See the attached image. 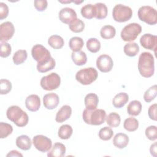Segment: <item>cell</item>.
<instances>
[{
    "label": "cell",
    "mask_w": 157,
    "mask_h": 157,
    "mask_svg": "<svg viewBox=\"0 0 157 157\" xmlns=\"http://www.w3.org/2000/svg\"><path fill=\"white\" fill-rule=\"evenodd\" d=\"M138 70L140 75L145 78L151 77L155 72L154 57L150 52L142 53L139 58Z\"/></svg>",
    "instance_id": "obj_1"
},
{
    "label": "cell",
    "mask_w": 157,
    "mask_h": 157,
    "mask_svg": "<svg viewBox=\"0 0 157 157\" xmlns=\"http://www.w3.org/2000/svg\"><path fill=\"white\" fill-rule=\"evenodd\" d=\"M83 121L91 125H101L106 118V112L103 109H88L85 108L82 113Z\"/></svg>",
    "instance_id": "obj_2"
},
{
    "label": "cell",
    "mask_w": 157,
    "mask_h": 157,
    "mask_svg": "<svg viewBox=\"0 0 157 157\" xmlns=\"http://www.w3.org/2000/svg\"><path fill=\"white\" fill-rule=\"evenodd\" d=\"M6 115L10 121L13 122L18 127L25 126L28 123V115L17 105L9 107L7 110Z\"/></svg>",
    "instance_id": "obj_3"
},
{
    "label": "cell",
    "mask_w": 157,
    "mask_h": 157,
    "mask_svg": "<svg viewBox=\"0 0 157 157\" xmlns=\"http://www.w3.org/2000/svg\"><path fill=\"white\" fill-rule=\"evenodd\" d=\"M98 76V73L96 69L90 67L79 70L75 74V78L82 85H88L94 82Z\"/></svg>",
    "instance_id": "obj_4"
},
{
    "label": "cell",
    "mask_w": 157,
    "mask_h": 157,
    "mask_svg": "<svg viewBox=\"0 0 157 157\" xmlns=\"http://www.w3.org/2000/svg\"><path fill=\"white\" fill-rule=\"evenodd\" d=\"M139 18L150 25H154L157 23L156 10L150 6L140 7L137 12Z\"/></svg>",
    "instance_id": "obj_5"
},
{
    "label": "cell",
    "mask_w": 157,
    "mask_h": 157,
    "mask_svg": "<svg viewBox=\"0 0 157 157\" xmlns=\"http://www.w3.org/2000/svg\"><path fill=\"white\" fill-rule=\"evenodd\" d=\"M132 15V10L131 7L121 4H117L112 10V17L115 21L120 23L128 21Z\"/></svg>",
    "instance_id": "obj_6"
},
{
    "label": "cell",
    "mask_w": 157,
    "mask_h": 157,
    "mask_svg": "<svg viewBox=\"0 0 157 157\" xmlns=\"http://www.w3.org/2000/svg\"><path fill=\"white\" fill-rule=\"evenodd\" d=\"M142 31L141 26L137 23H131L125 26L121 31V38L126 42H131L136 39Z\"/></svg>",
    "instance_id": "obj_7"
},
{
    "label": "cell",
    "mask_w": 157,
    "mask_h": 157,
    "mask_svg": "<svg viewBox=\"0 0 157 157\" xmlns=\"http://www.w3.org/2000/svg\"><path fill=\"white\" fill-rule=\"evenodd\" d=\"M61 83V78L56 72H52L42 77L40 84L41 87L47 91L57 89Z\"/></svg>",
    "instance_id": "obj_8"
},
{
    "label": "cell",
    "mask_w": 157,
    "mask_h": 157,
    "mask_svg": "<svg viewBox=\"0 0 157 157\" xmlns=\"http://www.w3.org/2000/svg\"><path fill=\"white\" fill-rule=\"evenodd\" d=\"M31 55L33 59L39 64L48 62L52 58L50 52L40 44H36L33 47Z\"/></svg>",
    "instance_id": "obj_9"
},
{
    "label": "cell",
    "mask_w": 157,
    "mask_h": 157,
    "mask_svg": "<svg viewBox=\"0 0 157 157\" xmlns=\"http://www.w3.org/2000/svg\"><path fill=\"white\" fill-rule=\"evenodd\" d=\"M34 147L39 151L45 153L48 151L52 146L50 139L43 135H36L33 139Z\"/></svg>",
    "instance_id": "obj_10"
},
{
    "label": "cell",
    "mask_w": 157,
    "mask_h": 157,
    "mask_svg": "<svg viewBox=\"0 0 157 157\" xmlns=\"http://www.w3.org/2000/svg\"><path fill=\"white\" fill-rule=\"evenodd\" d=\"M113 66V61L112 58L106 54L100 55L96 60V66L102 72H110Z\"/></svg>",
    "instance_id": "obj_11"
},
{
    "label": "cell",
    "mask_w": 157,
    "mask_h": 157,
    "mask_svg": "<svg viewBox=\"0 0 157 157\" xmlns=\"http://www.w3.org/2000/svg\"><path fill=\"white\" fill-rule=\"evenodd\" d=\"M15 28L10 21H5L0 25V40L6 42L10 40L14 34Z\"/></svg>",
    "instance_id": "obj_12"
},
{
    "label": "cell",
    "mask_w": 157,
    "mask_h": 157,
    "mask_svg": "<svg viewBox=\"0 0 157 157\" xmlns=\"http://www.w3.org/2000/svg\"><path fill=\"white\" fill-rule=\"evenodd\" d=\"M140 43L144 48L155 52L157 44V36L148 33L144 34L140 39Z\"/></svg>",
    "instance_id": "obj_13"
},
{
    "label": "cell",
    "mask_w": 157,
    "mask_h": 157,
    "mask_svg": "<svg viewBox=\"0 0 157 157\" xmlns=\"http://www.w3.org/2000/svg\"><path fill=\"white\" fill-rule=\"evenodd\" d=\"M59 19L64 23L68 24L77 18L75 11L70 7H64L60 10L58 14Z\"/></svg>",
    "instance_id": "obj_14"
},
{
    "label": "cell",
    "mask_w": 157,
    "mask_h": 157,
    "mask_svg": "<svg viewBox=\"0 0 157 157\" xmlns=\"http://www.w3.org/2000/svg\"><path fill=\"white\" fill-rule=\"evenodd\" d=\"M59 102V96L54 93H47L43 98V104L47 109H55Z\"/></svg>",
    "instance_id": "obj_15"
},
{
    "label": "cell",
    "mask_w": 157,
    "mask_h": 157,
    "mask_svg": "<svg viewBox=\"0 0 157 157\" xmlns=\"http://www.w3.org/2000/svg\"><path fill=\"white\" fill-rule=\"evenodd\" d=\"M25 105L30 112H36L40 108V99L37 95L31 94L26 98Z\"/></svg>",
    "instance_id": "obj_16"
},
{
    "label": "cell",
    "mask_w": 157,
    "mask_h": 157,
    "mask_svg": "<svg viewBox=\"0 0 157 157\" xmlns=\"http://www.w3.org/2000/svg\"><path fill=\"white\" fill-rule=\"evenodd\" d=\"M72 114V109L68 105L62 106L57 112L55 120L58 123H63L69 119Z\"/></svg>",
    "instance_id": "obj_17"
},
{
    "label": "cell",
    "mask_w": 157,
    "mask_h": 157,
    "mask_svg": "<svg viewBox=\"0 0 157 157\" xmlns=\"http://www.w3.org/2000/svg\"><path fill=\"white\" fill-rule=\"evenodd\" d=\"M113 144L118 148H125L129 143V137L124 133L119 132L115 135L113 139Z\"/></svg>",
    "instance_id": "obj_18"
},
{
    "label": "cell",
    "mask_w": 157,
    "mask_h": 157,
    "mask_svg": "<svg viewBox=\"0 0 157 157\" xmlns=\"http://www.w3.org/2000/svg\"><path fill=\"white\" fill-rule=\"evenodd\" d=\"M66 153V147L64 144L56 142L47 153L48 157H63Z\"/></svg>",
    "instance_id": "obj_19"
},
{
    "label": "cell",
    "mask_w": 157,
    "mask_h": 157,
    "mask_svg": "<svg viewBox=\"0 0 157 157\" xmlns=\"http://www.w3.org/2000/svg\"><path fill=\"white\" fill-rule=\"evenodd\" d=\"M129 96L126 93H120L116 94L112 100L113 105L117 109L123 107L128 101Z\"/></svg>",
    "instance_id": "obj_20"
},
{
    "label": "cell",
    "mask_w": 157,
    "mask_h": 157,
    "mask_svg": "<svg viewBox=\"0 0 157 157\" xmlns=\"http://www.w3.org/2000/svg\"><path fill=\"white\" fill-rule=\"evenodd\" d=\"M16 145L22 150H28L31 148L32 142L31 139L26 135L18 136L16 139Z\"/></svg>",
    "instance_id": "obj_21"
},
{
    "label": "cell",
    "mask_w": 157,
    "mask_h": 157,
    "mask_svg": "<svg viewBox=\"0 0 157 157\" xmlns=\"http://www.w3.org/2000/svg\"><path fill=\"white\" fill-rule=\"evenodd\" d=\"M85 105L86 108L88 109H96L98 103H99V98L97 94L91 93L86 94L85 97L84 99Z\"/></svg>",
    "instance_id": "obj_22"
},
{
    "label": "cell",
    "mask_w": 157,
    "mask_h": 157,
    "mask_svg": "<svg viewBox=\"0 0 157 157\" xmlns=\"http://www.w3.org/2000/svg\"><path fill=\"white\" fill-rule=\"evenodd\" d=\"M142 104L139 101L134 100L129 102L127 107V112L129 115L137 116L142 110Z\"/></svg>",
    "instance_id": "obj_23"
},
{
    "label": "cell",
    "mask_w": 157,
    "mask_h": 157,
    "mask_svg": "<svg viewBox=\"0 0 157 157\" xmlns=\"http://www.w3.org/2000/svg\"><path fill=\"white\" fill-rule=\"evenodd\" d=\"M71 58L74 63L77 66H83L87 61L86 53L83 51L72 52L71 53Z\"/></svg>",
    "instance_id": "obj_24"
},
{
    "label": "cell",
    "mask_w": 157,
    "mask_h": 157,
    "mask_svg": "<svg viewBox=\"0 0 157 157\" xmlns=\"http://www.w3.org/2000/svg\"><path fill=\"white\" fill-rule=\"evenodd\" d=\"M116 29L112 25H105L100 30V35L104 39H110L115 37Z\"/></svg>",
    "instance_id": "obj_25"
},
{
    "label": "cell",
    "mask_w": 157,
    "mask_h": 157,
    "mask_svg": "<svg viewBox=\"0 0 157 157\" xmlns=\"http://www.w3.org/2000/svg\"><path fill=\"white\" fill-rule=\"evenodd\" d=\"M123 50L127 56L133 57L137 55L139 52V46L136 42H129L125 44Z\"/></svg>",
    "instance_id": "obj_26"
},
{
    "label": "cell",
    "mask_w": 157,
    "mask_h": 157,
    "mask_svg": "<svg viewBox=\"0 0 157 157\" xmlns=\"http://www.w3.org/2000/svg\"><path fill=\"white\" fill-rule=\"evenodd\" d=\"M94 6L96 10L95 18L98 20L105 18L108 13V9L106 5L102 2H98Z\"/></svg>",
    "instance_id": "obj_27"
},
{
    "label": "cell",
    "mask_w": 157,
    "mask_h": 157,
    "mask_svg": "<svg viewBox=\"0 0 157 157\" xmlns=\"http://www.w3.org/2000/svg\"><path fill=\"white\" fill-rule=\"evenodd\" d=\"M48 44L54 49H60L63 47L64 42L60 36L52 35L48 39Z\"/></svg>",
    "instance_id": "obj_28"
},
{
    "label": "cell",
    "mask_w": 157,
    "mask_h": 157,
    "mask_svg": "<svg viewBox=\"0 0 157 157\" xmlns=\"http://www.w3.org/2000/svg\"><path fill=\"white\" fill-rule=\"evenodd\" d=\"M83 40L80 37H72L69 41V48L72 50V52L80 51L83 47Z\"/></svg>",
    "instance_id": "obj_29"
},
{
    "label": "cell",
    "mask_w": 157,
    "mask_h": 157,
    "mask_svg": "<svg viewBox=\"0 0 157 157\" xmlns=\"http://www.w3.org/2000/svg\"><path fill=\"white\" fill-rule=\"evenodd\" d=\"M72 132L73 129L71 126L69 124H63L59 127L58 129V136L60 139L66 140L71 137Z\"/></svg>",
    "instance_id": "obj_30"
},
{
    "label": "cell",
    "mask_w": 157,
    "mask_h": 157,
    "mask_svg": "<svg viewBox=\"0 0 157 157\" xmlns=\"http://www.w3.org/2000/svg\"><path fill=\"white\" fill-rule=\"evenodd\" d=\"M80 12L82 17L87 19H91L95 17L96 15L94 6L91 4H88L83 6Z\"/></svg>",
    "instance_id": "obj_31"
},
{
    "label": "cell",
    "mask_w": 157,
    "mask_h": 157,
    "mask_svg": "<svg viewBox=\"0 0 157 157\" xmlns=\"http://www.w3.org/2000/svg\"><path fill=\"white\" fill-rule=\"evenodd\" d=\"M123 127L129 132L135 131L139 127V121L134 117H128L124 120Z\"/></svg>",
    "instance_id": "obj_32"
},
{
    "label": "cell",
    "mask_w": 157,
    "mask_h": 157,
    "mask_svg": "<svg viewBox=\"0 0 157 157\" xmlns=\"http://www.w3.org/2000/svg\"><path fill=\"white\" fill-rule=\"evenodd\" d=\"M106 122L107 124L113 128L117 127L120 125L121 118L120 116L118 113L116 112H111L106 117Z\"/></svg>",
    "instance_id": "obj_33"
},
{
    "label": "cell",
    "mask_w": 157,
    "mask_h": 157,
    "mask_svg": "<svg viewBox=\"0 0 157 157\" xmlns=\"http://www.w3.org/2000/svg\"><path fill=\"white\" fill-rule=\"evenodd\" d=\"M28 53L26 50H19L17 51L13 55V62L16 65L23 63L27 59Z\"/></svg>",
    "instance_id": "obj_34"
},
{
    "label": "cell",
    "mask_w": 157,
    "mask_h": 157,
    "mask_svg": "<svg viewBox=\"0 0 157 157\" xmlns=\"http://www.w3.org/2000/svg\"><path fill=\"white\" fill-rule=\"evenodd\" d=\"M87 49L91 53H95L99 51L101 48L100 41L96 38H90L86 43Z\"/></svg>",
    "instance_id": "obj_35"
},
{
    "label": "cell",
    "mask_w": 157,
    "mask_h": 157,
    "mask_svg": "<svg viewBox=\"0 0 157 157\" xmlns=\"http://www.w3.org/2000/svg\"><path fill=\"white\" fill-rule=\"evenodd\" d=\"M69 27L71 31L75 33H78L83 31L85 28V23L82 20L76 18L69 23Z\"/></svg>",
    "instance_id": "obj_36"
},
{
    "label": "cell",
    "mask_w": 157,
    "mask_h": 157,
    "mask_svg": "<svg viewBox=\"0 0 157 157\" xmlns=\"http://www.w3.org/2000/svg\"><path fill=\"white\" fill-rule=\"evenodd\" d=\"M56 65V62L54 58L52 57L50 58V59L44 64H37V70L40 72V73H44L46 72H48L50 70H52L54 69Z\"/></svg>",
    "instance_id": "obj_37"
},
{
    "label": "cell",
    "mask_w": 157,
    "mask_h": 157,
    "mask_svg": "<svg viewBox=\"0 0 157 157\" xmlns=\"http://www.w3.org/2000/svg\"><path fill=\"white\" fill-rule=\"evenodd\" d=\"M157 94L156 85H154L145 91L144 94V99L146 102H150L156 98Z\"/></svg>",
    "instance_id": "obj_38"
},
{
    "label": "cell",
    "mask_w": 157,
    "mask_h": 157,
    "mask_svg": "<svg viewBox=\"0 0 157 157\" xmlns=\"http://www.w3.org/2000/svg\"><path fill=\"white\" fill-rule=\"evenodd\" d=\"M13 131V128L11 124L1 122L0 123V138L4 139L10 135Z\"/></svg>",
    "instance_id": "obj_39"
},
{
    "label": "cell",
    "mask_w": 157,
    "mask_h": 157,
    "mask_svg": "<svg viewBox=\"0 0 157 157\" xmlns=\"http://www.w3.org/2000/svg\"><path fill=\"white\" fill-rule=\"evenodd\" d=\"M99 137L102 140H110L113 135V130L111 128L108 126H104L101 128L99 131Z\"/></svg>",
    "instance_id": "obj_40"
},
{
    "label": "cell",
    "mask_w": 157,
    "mask_h": 157,
    "mask_svg": "<svg viewBox=\"0 0 157 157\" xmlns=\"http://www.w3.org/2000/svg\"><path fill=\"white\" fill-rule=\"evenodd\" d=\"M12 52L10 45L6 42H1L0 44V56L2 58L8 57Z\"/></svg>",
    "instance_id": "obj_41"
},
{
    "label": "cell",
    "mask_w": 157,
    "mask_h": 157,
    "mask_svg": "<svg viewBox=\"0 0 157 157\" xmlns=\"http://www.w3.org/2000/svg\"><path fill=\"white\" fill-rule=\"evenodd\" d=\"M12 83L7 79H1L0 88L1 94H6L9 93L12 90Z\"/></svg>",
    "instance_id": "obj_42"
},
{
    "label": "cell",
    "mask_w": 157,
    "mask_h": 157,
    "mask_svg": "<svg viewBox=\"0 0 157 157\" xmlns=\"http://www.w3.org/2000/svg\"><path fill=\"white\" fill-rule=\"evenodd\" d=\"M145 133L149 140H155L157 139V127L156 126H150L146 128Z\"/></svg>",
    "instance_id": "obj_43"
},
{
    "label": "cell",
    "mask_w": 157,
    "mask_h": 157,
    "mask_svg": "<svg viewBox=\"0 0 157 157\" xmlns=\"http://www.w3.org/2000/svg\"><path fill=\"white\" fill-rule=\"evenodd\" d=\"M48 2L46 0H35L34 1V6L37 11L42 12L47 7Z\"/></svg>",
    "instance_id": "obj_44"
},
{
    "label": "cell",
    "mask_w": 157,
    "mask_h": 157,
    "mask_svg": "<svg viewBox=\"0 0 157 157\" xmlns=\"http://www.w3.org/2000/svg\"><path fill=\"white\" fill-rule=\"evenodd\" d=\"M9 14V7L7 5L2 2H0V20L6 18Z\"/></svg>",
    "instance_id": "obj_45"
},
{
    "label": "cell",
    "mask_w": 157,
    "mask_h": 157,
    "mask_svg": "<svg viewBox=\"0 0 157 157\" xmlns=\"http://www.w3.org/2000/svg\"><path fill=\"white\" fill-rule=\"evenodd\" d=\"M149 118L154 121H156V104L155 103L150 106L148 110Z\"/></svg>",
    "instance_id": "obj_46"
},
{
    "label": "cell",
    "mask_w": 157,
    "mask_h": 157,
    "mask_svg": "<svg viewBox=\"0 0 157 157\" xmlns=\"http://www.w3.org/2000/svg\"><path fill=\"white\" fill-rule=\"evenodd\" d=\"M150 151L153 156H156V142H155L151 145L150 148Z\"/></svg>",
    "instance_id": "obj_47"
},
{
    "label": "cell",
    "mask_w": 157,
    "mask_h": 157,
    "mask_svg": "<svg viewBox=\"0 0 157 157\" xmlns=\"http://www.w3.org/2000/svg\"><path fill=\"white\" fill-rule=\"evenodd\" d=\"M6 156L7 157H8V156H21V157H22L23 155L17 150H12V151H9V153L6 155Z\"/></svg>",
    "instance_id": "obj_48"
},
{
    "label": "cell",
    "mask_w": 157,
    "mask_h": 157,
    "mask_svg": "<svg viewBox=\"0 0 157 157\" xmlns=\"http://www.w3.org/2000/svg\"><path fill=\"white\" fill-rule=\"evenodd\" d=\"M73 2H74V3H75V4H80V3H82V2H83V1H72Z\"/></svg>",
    "instance_id": "obj_49"
},
{
    "label": "cell",
    "mask_w": 157,
    "mask_h": 157,
    "mask_svg": "<svg viewBox=\"0 0 157 157\" xmlns=\"http://www.w3.org/2000/svg\"><path fill=\"white\" fill-rule=\"evenodd\" d=\"M61 3H70V2H72V1H59Z\"/></svg>",
    "instance_id": "obj_50"
}]
</instances>
